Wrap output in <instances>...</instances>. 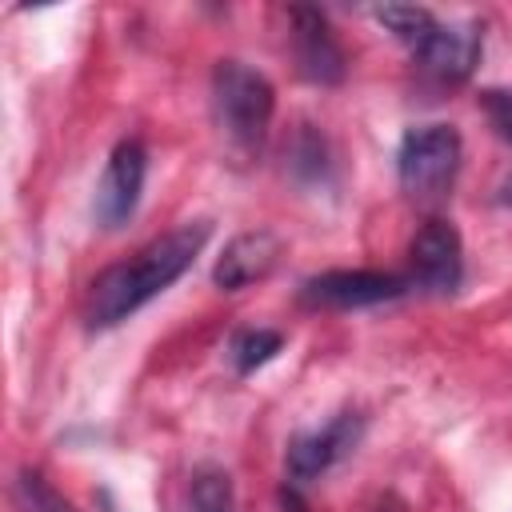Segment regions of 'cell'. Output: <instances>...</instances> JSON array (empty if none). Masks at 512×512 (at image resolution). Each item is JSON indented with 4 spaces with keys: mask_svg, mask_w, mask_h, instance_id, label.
<instances>
[{
    "mask_svg": "<svg viewBox=\"0 0 512 512\" xmlns=\"http://www.w3.org/2000/svg\"><path fill=\"white\" fill-rule=\"evenodd\" d=\"M208 236H212L208 220H188V224L164 232L160 240H152L148 248H140L132 260L104 268L88 288V324L112 328V324L128 320L136 308H144L156 292H164L172 280H180L192 268V260L200 256Z\"/></svg>",
    "mask_w": 512,
    "mask_h": 512,
    "instance_id": "6da1fadb",
    "label": "cell"
},
{
    "mask_svg": "<svg viewBox=\"0 0 512 512\" xmlns=\"http://www.w3.org/2000/svg\"><path fill=\"white\" fill-rule=\"evenodd\" d=\"M212 108H216V120H220L224 136L236 148L248 152L268 132L276 92L256 68H248L240 60H220L216 72H212Z\"/></svg>",
    "mask_w": 512,
    "mask_h": 512,
    "instance_id": "7a4b0ae2",
    "label": "cell"
},
{
    "mask_svg": "<svg viewBox=\"0 0 512 512\" xmlns=\"http://www.w3.org/2000/svg\"><path fill=\"white\" fill-rule=\"evenodd\" d=\"M396 168L412 200H440L460 172V132L452 124L408 128Z\"/></svg>",
    "mask_w": 512,
    "mask_h": 512,
    "instance_id": "3957f363",
    "label": "cell"
},
{
    "mask_svg": "<svg viewBox=\"0 0 512 512\" xmlns=\"http://www.w3.org/2000/svg\"><path fill=\"white\" fill-rule=\"evenodd\" d=\"M404 280L392 272H368V268H336L304 280V300L320 308H368L404 296Z\"/></svg>",
    "mask_w": 512,
    "mask_h": 512,
    "instance_id": "277c9868",
    "label": "cell"
},
{
    "mask_svg": "<svg viewBox=\"0 0 512 512\" xmlns=\"http://www.w3.org/2000/svg\"><path fill=\"white\" fill-rule=\"evenodd\" d=\"M144 172H148L144 144H136V140L116 144V152L108 156V168L96 184V220L104 228H120L136 212L140 192H144Z\"/></svg>",
    "mask_w": 512,
    "mask_h": 512,
    "instance_id": "5b68a950",
    "label": "cell"
},
{
    "mask_svg": "<svg viewBox=\"0 0 512 512\" xmlns=\"http://www.w3.org/2000/svg\"><path fill=\"white\" fill-rule=\"evenodd\" d=\"M412 276L420 288L428 292H452L460 284L464 272V248H460V232L448 220H428L420 224V232L412 236Z\"/></svg>",
    "mask_w": 512,
    "mask_h": 512,
    "instance_id": "8992f818",
    "label": "cell"
},
{
    "mask_svg": "<svg viewBox=\"0 0 512 512\" xmlns=\"http://www.w3.org/2000/svg\"><path fill=\"white\" fill-rule=\"evenodd\" d=\"M288 20H292V52H296L300 72L312 84H340L344 80V52H340L328 20L320 16V8L296 4V8H288Z\"/></svg>",
    "mask_w": 512,
    "mask_h": 512,
    "instance_id": "52a82bcc",
    "label": "cell"
},
{
    "mask_svg": "<svg viewBox=\"0 0 512 512\" xmlns=\"http://www.w3.org/2000/svg\"><path fill=\"white\" fill-rule=\"evenodd\" d=\"M360 436V416L356 412H340L332 424H324L320 432H304L288 444V472L292 480H316L320 472H328Z\"/></svg>",
    "mask_w": 512,
    "mask_h": 512,
    "instance_id": "ba28073f",
    "label": "cell"
},
{
    "mask_svg": "<svg viewBox=\"0 0 512 512\" xmlns=\"http://www.w3.org/2000/svg\"><path fill=\"white\" fill-rule=\"evenodd\" d=\"M280 252H284V244H280V236H276V232H268V228L240 232V236L224 248V256L216 260L212 280H216L220 288H228V292L248 288V284L264 280V276L276 268Z\"/></svg>",
    "mask_w": 512,
    "mask_h": 512,
    "instance_id": "9c48e42d",
    "label": "cell"
},
{
    "mask_svg": "<svg viewBox=\"0 0 512 512\" xmlns=\"http://www.w3.org/2000/svg\"><path fill=\"white\" fill-rule=\"evenodd\" d=\"M436 80L460 84L480 60V28L476 24H440L416 52H412Z\"/></svg>",
    "mask_w": 512,
    "mask_h": 512,
    "instance_id": "30bf717a",
    "label": "cell"
},
{
    "mask_svg": "<svg viewBox=\"0 0 512 512\" xmlns=\"http://www.w3.org/2000/svg\"><path fill=\"white\" fill-rule=\"evenodd\" d=\"M376 20H380L400 44H408L412 52L440 28V20H436L428 8H416V4H380V8H376Z\"/></svg>",
    "mask_w": 512,
    "mask_h": 512,
    "instance_id": "8fae6325",
    "label": "cell"
},
{
    "mask_svg": "<svg viewBox=\"0 0 512 512\" xmlns=\"http://www.w3.org/2000/svg\"><path fill=\"white\" fill-rule=\"evenodd\" d=\"M192 512H236V492L228 472L200 468L192 476Z\"/></svg>",
    "mask_w": 512,
    "mask_h": 512,
    "instance_id": "7c38bea8",
    "label": "cell"
},
{
    "mask_svg": "<svg viewBox=\"0 0 512 512\" xmlns=\"http://www.w3.org/2000/svg\"><path fill=\"white\" fill-rule=\"evenodd\" d=\"M280 344H284L280 332H272V328H248V332H240L232 340V360H236L240 372H252L260 364H268L280 352Z\"/></svg>",
    "mask_w": 512,
    "mask_h": 512,
    "instance_id": "4fadbf2b",
    "label": "cell"
},
{
    "mask_svg": "<svg viewBox=\"0 0 512 512\" xmlns=\"http://www.w3.org/2000/svg\"><path fill=\"white\" fill-rule=\"evenodd\" d=\"M16 508L20 512H76L60 492H52L36 472H20L16 480Z\"/></svg>",
    "mask_w": 512,
    "mask_h": 512,
    "instance_id": "5bb4252c",
    "label": "cell"
},
{
    "mask_svg": "<svg viewBox=\"0 0 512 512\" xmlns=\"http://www.w3.org/2000/svg\"><path fill=\"white\" fill-rule=\"evenodd\" d=\"M480 108H484L488 124L512 144V92H504V88H488V92H480Z\"/></svg>",
    "mask_w": 512,
    "mask_h": 512,
    "instance_id": "9a60e30c",
    "label": "cell"
},
{
    "mask_svg": "<svg viewBox=\"0 0 512 512\" xmlns=\"http://www.w3.org/2000/svg\"><path fill=\"white\" fill-rule=\"evenodd\" d=\"M280 500H284V512H308V508H304V500H300L292 488H284V492H280Z\"/></svg>",
    "mask_w": 512,
    "mask_h": 512,
    "instance_id": "2e32d148",
    "label": "cell"
},
{
    "mask_svg": "<svg viewBox=\"0 0 512 512\" xmlns=\"http://www.w3.org/2000/svg\"><path fill=\"white\" fill-rule=\"evenodd\" d=\"M500 204H504V208H512V172L500 180Z\"/></svg>",
    "mask_w": 512,
    "mask_h": 512,
    "instance_id": "e0dca14e",
    "label": "cell"
}]
</instances>
